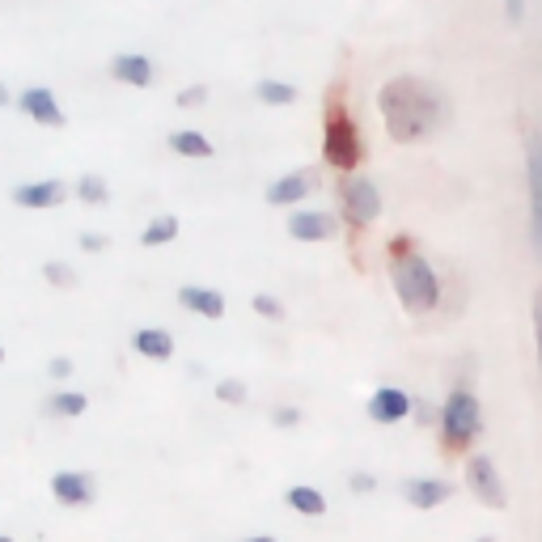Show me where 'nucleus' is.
<instances>
[{"mask_svg":"<svg viewBox=\"0 0 542 542\" xmlns=\"http://www.w3.org/2000/svg\"><path fill=\"white\" fill-rule=\"evenodd\" d=\"M403 496L415 504V509H437V504H445L449 496H454V487H449L445 479H411L403 487Z\"/></svg>","mask_w":542,"mask_h":542,"instance_id":"4468645a","label":"nucleus"},{"mask_svg":"<svg viewBox=\"0 0 542 542\" xmlns=\"http://www.w3.org/2000/svg\"><path fill=\"white\" fill-rule=\"evenodd\" d=\"M504 9H509V22H521V13H526V0H504Z\"/></svg>","mask_w":542,"mask_h":542,"instance_id":"7c9ffc66","label":"nucleus"},{"mask_svg":"<svg viewBox=\"0 0 542 542\" xmlns=\"http://www.w3.org/2000/svg\"><path fill=\"white\" fill-rule=\"evenodd\" d=\"M9 102H13V98H9V89H5V85H0V106H9Z\"/></svg>","mask_w":542,"mask_h":542,"instance_id":"72a5a7b5","label":"nucleus"},{"mask_svg":"<svg viewBox=\"0 0 542 542\" xmlns=\"http://www.w3.org/2000/svg\"><path fill=\"white\" fill-rule=\"evenodd\" d=\"M466 487H471L475 500H483L487 509H504V487H500V475H496L492 458L475 454L471 462H466Z\"/></svg>","mask_w":542,"mask_h":542,"instance_id":"423d86ee","label":"nucleus"},{"mask_svg":"<svg viewBox=\"0 0 542 542\" xmlns=\"http://www.w3.org/2000/svg\"><path fill=\"white\" fill-rule=\"evenodd\" d=\"M327 161L335 170H352L360 161V140H356L343 106H339V111H331V119H327Z\"/></svg>","mask_w":542,"mask_h":542,"instance_id":"20e7f679","label":"nucleus"},{"mask_svg":"<svg viewBox=\"0 0 542 542\" xmlns=\"http://www.w3.org/2000/svg\"><path fill=\"white\" fill-rule=\"evenodd\" d=\"M216 399L238 407V403H246V386H242V382H233V377H229V382H221V386H216Z\"/></svg>","mask_w":542,"mask_h":542,"instance_id":"393cba45","label":"nucleus"},{"mask_svg":"<svg viewBox=\"0 0 542 542\" xmlns=\"http://www.w3.org/2000/svg\"><path fill=\"white\" fill-rule=\"evenodd\" d=\"M43 276H47V284H56V288H72V284H77V276H72L68 263H47Z\"/></svg>","mask_w":542,"mask_h":542,"instance_id":"b1692460","label":"nucleus"},{"mask_svg":"<svg viewBox=\"0 0 542 542\" xmlns=\"http://www.w3.org/2000/svg\"><path fill=\"white\" fill-rule=\"evenodd\" d=\"M276 424H297V411H288V407L276 411Z\"/></svg>","mask_w":542,"mask_h":542,"instance_id":"473e14b6","label":"nucleus"},{"mask_svg":"<svg viewBox=\"0 0 542 542\" xmlns=\"http://www.w3.org/2000/svg\"><path fill=\"white\" fill-rule=\"evenodd\" d=\"M441 432H445V441L462 449L466 441L479 432V399L475 394H466V390H454L449 394V403H445V415H441Z\"/></svg>","mask_w":542,"mask_h":542,"instance_id":"7ed1b4c3","label":"nucleus"},{"mask_svg":"<svg viewBox=\"0 0 542 542\" xmlns=\"http://www.w3.org/2000/svg\"><path fill=\"white\" fill-rule=\"evenodd\" d=\"M407 411H411V399L403 390H377L369 399V415L377 424H399V420H407Z\"/></svg>","mask_w":542,"mask_h":542,"instance_id":"ddd939ff","label":"nucleus"},{"mask_svg":"<svg viewBox=\"0 0 542 542\" xmlns=\"http://www.w3.org/2000/svg\"><path fill=\"white\" fill-rule=\"evenodd\" d=\"M178 238V216H153L149 225H144V233H140V242L144 246H166V242H174Z\"/></svg>","mask_w":542,"mask_h":542,"instance_id":"aec40b11","label":"nucleus"},{"mask_svg":"<svg viewBox=\"0 0 542 542\" xmlns=\"http://www.w3.org/2000/svg\"><path fill=\"white\" fill-rule=\"evenodd\" d=\"M106 246H111V242H106L102 233H85V238H81V250H89V255H98V250H106Z\"/></svg>","mask_w":542,"mask_h":542,"instance_id":"c85d7f7f","label":"nucleus"},{"mask_svg":"<svg viewBox=\"0 0 542 542\" xmlns=\"http://www.w3.org/2000/svg\"><path fill=\"white\" fill-rule=\"evenodd\" d=\"M0 360H5V348H0Z\"/></svg>","mask_w":542,"mask_h":542,"instance_id":"e433bc0d","label":"nucleus"},{"mask_svg":"<svg viewBox=\"0 0 542 542\" xmlns=\"http://www.w3.org/2000/svg\"><path fill=\"white\" fill-rule=\"evenodd\" d=\"M288 233H293L297 242H327L335 233V216H327V212H293L288 216Z\"/></svg>","mask_w":542,"mask_h":542,"instance_id":"9b49d317","label":"nucleus"},{"mask_svg":"<svg viewBox=\"0 0 542 542\" xmlns=\"http://www.w3.org/2000/svg\"><path fill=\"white\" fill-rule=\"evenodd\" d=\"M348 212H352L356 225L377 221V212H382V200H377V187L369 183V178H352V183H348Z\"/></svg>","mask_w":542,"mask_h":542,"instance_id":"9d476101","label":"nucleus"},{"mask_svg":"<svg viewBox=\"0 0 542 542\" xmlns=\"http://www.w3.org/2000/svg\"><path fill=\"white\" fill-rule=\"evenodd\" d=\"M534 339H538V365H542V293L534 297Z\"/></svg>","mask_w":542,"mask_h":542,"instance_id":"cd10ccee","label":"nucleus"},{"mask_svg":"<svg viewBox=\"0 0 542 542\" xmlns=\"http://www.w3.org/2000/svg\"><path fill=\"white\" fill-rule=\"evenodd\" d=\"M17 111L22 115H30L39 128H64V111H60V102H56V94L51 89H43V85H30V89H22L17 94Z\"/></svg>","mask_w":542,"mask_h":542,"instance_id":"0eeeda50","label":"nucleus"},{"mask_svg":"<svg viewBox=\"0 0 542 542\" xmlns=\"http://www.w3.org/2000/svg\"><path fill=\"white\" fill-rule=\"evenodd\" d=\"M77 195H81V204H89V208L111 204V187H106V178H98V174H85L77 183Z\"/></svg>","mask_w":542,"mask_h":542,"instance_id":"412c9836","label":"nucleus"},{"mask_svg":"<svg viewBox=\"0 0 542 542\" xmlns=\"http://www.w3.org/2000/svg\"><path fill=\"white\" fill-rule=\"evenodd\" d=\"M288 504H293L301 517H322V513H327V500H322V492H314V487H305V483L288 487Z\"/></svg>","mask_w":542,"mask_h":542,"instance_id":"6ab92c4d","label":"nucleus"},{"mask_svg":"<svg viewBox=\"0 0 542 542\" xmlns=\"http://www.w3.org/2000/svg\"><path fill=\"white\" fill-rule=\"evenodd\" d=\"M255 314L276 318V322H280V318H284V305H280L276 297H271V293H259V297H255Z\"/></svg>","mask_w":542,"mask_h":542,"instance_id":"a878e982","label":"nucleus"},{"mask_svg":"<svg viewBox=\"0 0 542 542\" xmlns=\"http://www.w3.org/2000/svg\"><path fill=\"white\" fill-rule=\"evenodd\" d=\"M352 487H356V492H373V479H369V475H356Z\"/></svg>","mask_w":542,"mask_h":542,"instance_id":"2f4dec72","label":"nucleus"},{"mask_svg":"<svg viewBox=\"0 0 542 542\" xmlns=\"http://www.w3.org/2000/svg\"><path fill=\"white\" fill-rule=\"evenodd\" d=\"M259 102H267V106H293L297 102V89L293 85H284V81H259Z\"/></svg>","mask_w":542,"mask_h":542,"instance_id":"4be33fe9","label":"nucleus"},{"mask_svg":"<svg viewBox=\"0 0 542 542\" xmlns=\"http://www.w3.org/2000/svg\"><path fill=\"white\" fill-rule=\"evenodd\" d=\"M246 542H276V538H267V534H259V538H246Z\"/></svg>","mask_w":542,"mask_h":542,"instance_id":"f704fd0d","label":"nucleus"},{"mask_svg":"<svg viewBox=\"0 0 542 542\" xmlns=\"http://www.w3.org/2000/svg\"><path fill=\"white\" fill-rule=\"evenodd\" d=\"M204 102H208V85H187L178 94V106H204Z\"/></svg>","mask_w":542,"mask_h":542,"instance_id":"bb28decb","label":"nucleus"},{"mask_svg":"<svg viewBox=\"0 0 542 542\" xmlns=\"http://www.w3.org/2000/svg\"><path fill=\"white\" fill-rule=\"evenodd\" d=\"M85 407H89V399L85 394H77V390H64V394H51V403H47V411L51 415H85Z\"/></svg>","mask_w":542,"mask_h":542,"instance_id":"5701e85b","label":"nucleus"},{"mask_svg":"<svg viewBox=\"0 0 542 542\" xmlns=\"http://www.w3.org/2000/svg\"><path fill=\"white\" fill-rule=\"evenodd\" d=\"M170 149H174L178 157H200V161H208V157H212V140H208L204 132H174V136H170Z\"/></svg>","mask_w":542,"mask_h":542,"instance_id":"a211bd4d","label":"nucleus"},{"mask_svg":"<svg viewBox=\"0 0 542 542\" xmlns=\"http://www.w3.org/2000/svg\"><path fill=\"white\" fill-rule=\"evenodd\" d=\"M47 373H51V377H68V373H72V360H68V356H56V360L47 365Z\"/></svg>","mask_w":542,"mask_h":542,"instance_id":"c756f323","label":"nucleus"},{"mask_svg":"<svg viewBox=\"0 0 542 542\" xmlns=\"http://www.w3.org/2000/svg\"><path fill=\"white\" fill-rule=\"evenodd\" d=\"M310 187H314V178L288 174V178H280V183L267 187V204H297V200H305V191Z\"/></svg>","mask_w":542,"mask_h":542,"instance_id":"f3484780","label":"nucleus"},{"mask_svg":"<svg viewBox=\"0 0 542 542\" xmlns=\"http://www.w3.org/2000/svg\"><path fill=\"white\" fill-rule=\"evenodd\" d=\"M526 178H530V238L542 250V136H526Z\"/></svg>","mask_w":542,"mask_h":542,"instance_id":"39448f33","label":"nucleus"},{"mask_svg":"<svg viewBox=\"0 0 542 542\" xmlns=\"http://www.w3.org/2000/svg\"><path fill=\"white\" fill-rule=\"evenodd\" d=\"M382 115L394 140H424L437 123V94L415 77H394L382 89Z\"/></svg>","mask_w":542,"mask_h":542,"instance_id":"f257e3e1","label":"nucleus"},{"mask_svg":"<svg viewBox=\"0 0 542 542\" xmlns=\"http://www.w3.org/2000/svg\"><path fill=\"white\" fill-rule=\"evenodd\" d=\"M178 305L191 314H204V318H225V297L216 288H200V284H183L178 288Z\"/></svg>","mask_w":542,"mask_h":542,"instance_id":"f8f14e48","label":"nucleus"},{"mask_svg":"<svg viewBox=\"0 0 542 542\" xmlns=\"http://www.w3.org/2000/svg\"><path fill=\"white\" fill-rule=\"evenodd\" d=\"M0 542H17V538H9V534H0Z\"/></svg>","mask_w":542,"mask_h":542,"instance_id":"c9c22d12","label":"nucleus"},{"mask_svg":"<svg viewBox=\"0 0 542 542\" xmlns=\"http://www.w3.org/2000/svg\"><path fill=\"white\" fill-rule=\"evenodd\" d=\"M394 293L407 310H432L437 305V276H432V267L415 255L411 242H394Z\"/></svg>","mask_w":542,"mask_h":542,"instance_id":"f03ea898","label":"nucleus"},{"mask_svg":"<svg viewBox=\"0 0 542 542\" xmlns=\"http://www.w3.org/2000/svg\"><path fill=\"white\" fill-rule=\"evenodd\" d=\"M132 348L140 356H149V360H170L174 356V339H170V331H161V327H140L132 335Z\"/></svg>","mask_w":542,"mask_h":542,"instance_id":"dca6fc26","label":"nucleus"},{"mask_svg":"<svg viewBox=\"0 0 542 542\" xmlns=\"http://www.w3.org/2000/svg\"><path fill=\"white\" fill-rule=\"evenodd\" d=\"M51 496L68 504V509H85V504H94V475H85V471L51 475Z\"/></svg>","mask_w":542,"mask_h":542,"instance_id":"6e6552de","label":"nucleus"},{"mask_svg":"<svg viewBox=\"0 0 542 542\" xmlns=\"http://www.w3.org/2000/svg\"><path fill=\"white\" fill-rule=\"evenodd\" d=\"M68 187L60 183V178H43V183H26L13 191V204L17 208H30V212H43V208H60L64 204Z\"/></svg>","mask_w":542,"mask_h":542,"instance_id":"1a4fd4ad","label":"nucleus"},{"mask_svg":"<svg viewBox=\"0 0 542 542\" xmlns=\"http://www.w3.org/2000/svg\"><path fill=\"white\" fill-rule=\"evenodd\" d=\"M111 77L123 81V85L144 89V85H153V60L149 56H115L111 60Z\"/></svg>","mask_w":542,"mask_h":542,"instance_id":"2eb2a0df","label":"nucleus"}]
</instances>
